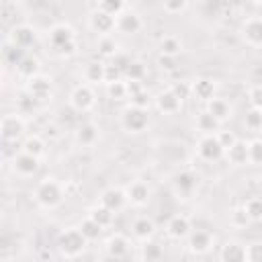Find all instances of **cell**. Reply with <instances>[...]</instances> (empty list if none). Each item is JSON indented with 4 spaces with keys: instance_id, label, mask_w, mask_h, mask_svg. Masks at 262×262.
<instances>
[{
    "instance_id": "cell-1",
    "label": "cell",
    "mask_w": 262,
    "mask_h": 262,
    "mask_svg": "<svg viewBox=\"0 0 262 262\" xmlns=\"http://www.w3.org/2000/svg\"><path fill=\"white\" fill-rule=\"evenodd\" d=\"M33 199L41 209H55L63 203L66 199V188L55 180V178H43L35 190H33Z\"/></svg>"
},
{
    "instance_id": "cell-2",
    "label": "cell",
    "mask_w": 262,
    "mask_h": 262,
    "mask_svg": "<svg viewBox=\"0 0 262 262\" xmlns=\"http://www.w3.org/2000/svg\"><path fill=\"white\" fill-rule=\"evenodd\" d=\"M86 244H88V239L84 237V233L78 227H68L57 237V250L63 258H78L86 250Z\"/></svg>"
},
{
    "instance_id": "cell-3",
    "label": "cell",
    "mask_w": 262,
    "mask_h": 262,
    "mask_svg": "<svg viewBox=\"0 0 262 262\" xmlns=\"http://www.w3.org/2000/svg\"><path fill=\"white\" fill-rule=\"evenodd\" d=\"M149 125V113L143 108H135V106H127L121 113V127L129 133H141L145 131Z\"/></svg>"
},
{
    "instance_id": "cell-4",
    "label": "cell",
    "mask_w": 262,
    "mask_h": 262,
    "mask_svg": "<svg viewBox=\"0 0 262 262\" xmlns=\"http://www.w3.org/2000/svg\"><path fill=\"white\" fill-rule=\"evenodd\" d=\"M47 39H49V45H51L57 53H61L66 47H70V45L76 43V31H74V27H70L68 23H57V25H53V27L49 29Z\"/></svg>"
},
{
    "instance_id": "cell-5",
    "label": "cell",
    "mask_w": 262,
    "mask_h": 262,
    "mask_svg": "<svg viewBox=\"0 0 262 262\" xmlns=\"http://www.w3.org/2000/svg\"><path fill=\"white\" fill-rule=\"evenodd\" d=\"M94 102H96V96H94V90L88 84H78L70 92V106L78 113L90 111L94 106Z\"/></svg>"
},
{
    "instance_id": "cell-6",
    "label": "cell",
    "mask_w": 262,
    "mask_h": 262,
    "mask_svg": "<svg viewBox=\"0 0 262 262\" xmlns=\"http://www.w3.org/2000/svg\"><path fill=\"white\" fill-rule=\"evenodd\" d=\"M25 133V119L20 113H8L0 121V135L4 141H16Z\"/></svg>"
},
{
    "instance_id": "cell-7",
    "label": "cell",
    "mask_w": 262,
    "mask_h": 262,
    "mask_svg": "<svg viewBox=\"0 0 262 262\" xmlns=\"http://www.w3.org/2000/svg\"><path fill=\"white\" fill-rule=\"evenodd\" d=\"M196 154H199L203 160L213 162V160H219V158L225 154V149L221 147L217 135H203V137L196 141Z\"/></svg>"
},
{
    "instance_id": "cell-8",
    "label": "cell",
    "mask_w": 262,
    "mask_h": 262,
    "mask_svg": "<svg viewBox=\"0 0 262 262\" xmlns=\"http://www.w3.org/2000/svg\"><path fill=\"white\" fill-rule=\"evenodd\" d=\"M88 27L94 31V33H98L100 37H106V35H111L115 29H117V18H113V16H108L106 12H102V10H92L90 12V16H88Z\"/></svg>"
},
{
    "instance_id": "cell-9",
    "label": "cell",
    "mask_w": 262,
    "mask_h": 262,
    "mask_svg": "<svg viewBox=\"0 0 262 262\" xmlns=\"http://www.w3.org/2000/svg\"><path fill=\"white\" fill-rule=\"evenodd\" d=\"M239 33H242V39L252 45V47H258L262 45V16H250L242 23L239 27Z\"/></svg>"
},
{
    "instance_id": "cell-10",
    "label": "cell",
    "mask_w": 262,
    "mask_h": 262,
    "mask_svg": "<svg viewBox=\"0 0 262 262\" xmlns=\"http://www.w3.org/2000/svg\"><path fill=\"white\" fill-rule=\"evenodd\" d=\"M25 90H27V94L33 96L35 100H47V98L51 96V90H53L51 78L39 74V76L27 80V88H25Z\"/></svg>"
},
{
    "instance_id": "cell-11",
    "label": "cell",
    "mask_w": 262,
    "mask_h": 262,
    "mask_svg": "<svg viewBox=\"0 0 262 262\" xmlns=\"http://www.w3.org/2000/svg\"><path fill=\"white\" fill-rule=\"evenodd\" d=\"M37 39V33L31 25H16L12 27L10 35H8V43H12L14 47H20V49H27L35 43Z\"/></svg>"
},
{
    "instance_id": "cell-12",
    "label": "cell",
    "mask_w": 262,
    "mask_h": 262,
    "mask_svg": "<svg viewBox=\"0 0 262 262\" xmlns=\"http://www.w3.org/2000/svg\"><path fill=\"white\" fill-rule=\"evenodd\" d=\"M125 194H127V201H129L131 205L143 207V205H147V201H149V196H151V190H149L147 182H143V180H133V182L127 184Z\"/></svg>"
},
{
    "instance_id": "cell-13",
    "label": "cell",
    "mask_w": 262,
    "mask_h": 262,
    "mask_svg": "<svg viewBox=\"0 0 262 262\" xmlns=\"http://www.w3.org/2000/svg\"><path fill=\"white\" fill-rule=\"evenodd\" d=\"M196 186H199V176L188 172V170L176 174L174 180H172V188H174V192L178 196H190Z\"/></svg>"
},
{
    "instance_id": "cell-14",
    "label": "cell",
    "mask_w": 262,
    "mask_h": 262,
    "mask_svg": "<svg viewBox=\"0 0 262 262\" xmlns=\"http://www.w3.org/2000/svg\"><path fill=\"white\" fill-rule=\"evenodd\" d=\"M190 231H192V227H190V219L186 215H172L166 223V233L172 239H184L190 235Z\"/></svg>"
},
{
    "instance_id": "cell-15",
    "label": "cell",
    "mask_w": 262,
    "mask_h": 262,
    "mask_svg": "<svg viewBox=\"0 0 262 262\" xmlns=\"http://www.w3.org/2000/svg\"><path fill=\"white\" fill-rule=\"evenodd\" d=\"M141 27H143L141 16L131 8H127L121 16H117V31L123 35H135L141 31Z\"/></svg>"
},
{
    "instance_id": "cell-16",
    "label": "cell",
    "mask_w": 262,
    "mask_h": 262,
    "mask_svg": "<svg viewBox=\"0 0 262 262\" xmlns=\"http://www.w3.org/2000/svg\"><path fill=\"white\" fill-rule=\"evenodd\" d=\"M211 248H213V235L209 231H205V229L190 231V235H188V250L192 254L201 256V254H207Z\"/></svg>"
},
{
    "instance_id": "cell-17",
    "label": "cell",
    "mask_w": 262,
    "mask_h": 262,
    "mask_svg": "<svg viewBox=\"0 0 262 262\" xmlns=\"http://www.w3.org/2000/svg\"><path fill=\"white\" fill-rule=\"evenodd\" d=\"M12 170H14L18 176H33V174H37V170H39V158L20 151V154H16V156L12 158Z\"/></svg>"
},
{
    "instance_id": "cell-18",
    "label": "cell",
    "mask_w": 262,
    "mask_h": 262,
    "mask_svg": "<svg viewBox=\"0 0 262 262\" xmlns=\"http://www.w3.org/2000/svg\"><path fill=\"white\" fill-rule=\"evenodd\" d=\"M125 203H127V194H125L123 188L111 186V188H106V190L100 192V205L106 207V209H111L113 213L121 211L125 207Z\"/></svg>"
},
{
    "instance_id": "cell-19",
    "label": "cell",
    "mask_w": 262,
    "mask_h": 262,
    "mask_svg": "<svg viewBox=\"0 0 262 262\" xmlns=\"http://www.w3.org/2000/svg\"><path fill=\"white\" fill-rule=\"evenodd\" d=\"M219 262H246V246L235 239L225 242L219 250Z\"/></svg>"
},
{
    "instance_id": "cell-20",
    "label": "cell",
    "mask_w": 262,
    "mask_h": 262,
    "mask_svg": "<svg viewBox=\"0 0 262 262\" xmlns=\"http://www.w3.org/2000/svg\"><path fill=\"white\" fill-rule=\"evenodd\" d=\"M182 106V100L168 88V90H162L158 96H156V108L162 113V115H174L178 113Z\"/></svg>"
},
{
    "instance_id": "cell-21",
    "label": "cell",
    "mask_w": 262,
    "mask_h": 262,
    "mask_svg": "<svg viewBox=\"0 0 262 262\" xmlns=\"http://www.w3.org/2000/svg\"><path fill=\"white\" fill-rule=\"evenodd\" d=\"M190 92L196 100L209 102L211 98H215V82L211 78H196L194 82H190Z\"/></svg>"
},
{
    "instance_id": "cell-22",
    "label": "cell",
    "mask_w": 262,
    "mask_h": 262,
    "mask_svg": "<svg viewBox=\"0 0 262 262\" xmlns=\"http://www.w3.org/2000/svg\"><path fill=\"white\" fill-rule=\"evenodd\" d=\"M194 127L196 131H201L203 135H217L221 131V123L209 113V111H201L194 117Z\"/></svg>"
},
{
    "instance_id": "cell-23",
    "label": "cell",
    "mask_w": 262,
    "mask_h": 262,
    "mask_svg": "<svg viewBox=\"0 0 262 262\" xmlns=\"http://www.w3.org/2000/svg\"><path fill=\"white\" fill-rule=\"evenodd\" d=\"M104 76H106V63L100 61H88L82 68V78L84 82L90 84H104Z\"/></svg>"
},
{
    "instance_id": "cell-24",
    "label": "cell",
    "mask_w": 262,
    "mask_h": 262,
    "mask_svg": "<svg viewBox=\"0 0 262 262\" xmlns=\"http://www.w3.org/2000/svg\"><path fill=\"white\" fill-rule=\"evenodd\" d=\"M131 231L139 242H149L154 237V233H156V223L149 217H137L131 223Z\"/></svg>"
},
{
    "instance_id": "cell-25",
    "label": "cell",
    "mask_w": 262,
    "mask_h": 262,
    "mask_svg": "<svg viewBox=\"0 0 262 262\" xmlns=\"http://www.w3.org/2000/svg\"><path fill=\"white\" fill-rule=\"evenodd\" d=\"M104 248H106V254H108L111 258H123V256H127V252H129V239H127L123 233H113V235L106 239Z\"/></svg>"
},
{
    "instance_id": "cell-26",
    "label": "cell",
    "mask_w": 262,
    "mask_h": 262,
    "mask_svg": "<svg viewBox=\"0 0 262 262\" xmlns=\"http://www.w3.org/2000/svg\"><path fill=\"white\" fill-rule=\"evenodd\" d=\"M98 141V127L94 123H82L76 129V143L82 147H92Z\"/></svg>"
},
{
    "instance_id": "cell-27",
    "label": "cell",
    "mask_w": 262,
    "mask_h": 262,
    "mask_svg": "<svg viewBox=\"0 0 262 262\" xmlns=\"http://www.w3.org/2000/svg\"><path fill=\"white\" fill-rule=\"evenodd\" d=\"M205 111H209L219 123H223V121H227V119L231 117V104H229L225 98H219V96L211 98V100L207 102V108H205Z\"/></svg>"
},
{
    "instance_id": "cell-28",
    "label": "cell",
    "mask_w": 262,
    "mask_h": 262,
    "mask_svg": "<svg viewBox=\"0 0 262 262\" xmlns=\"http://www.w3.org/2000/svg\"><path fill=\"white\" fill-rule=\"evenodd\" d=\"M225 156H227L229 164H233V166L248 164V162H250V158H248V143L237 139V141H235V143L225 151Z\"/></svg>"
},
{
    "instance_id": "cell-29",
    "label": "cell",
    "mask_w": 262,
    "mask_h": 262,
    "mask_svg": "<svg viewBox=\"0 0 262 262\" xmlns=\"http://www.w3.org/2000/svg\"><path fill=\"white\" fill-rule=\"evenodd\" d=\"M16 72H18V76L25 78V80H31V78L39 76V74H41V72H39V59L33 57V55H25V57L16 63Z\"/></svg>"
},
{
    "instance_id": "cell-30",
    "label": "cell",
    "mask_w": 262,
    "mask_h": 262,
    "mask_svg": "<svg viewBox=\"0 0 262 262\" xmlns=\"http://www.w3.org/2000/svg\"><path fill=\"white\" fill-rule=\"evenodd\" d=\"M160 53L162 55H170V57H178L182 53V41L176 35H164L160 39Z\"/></svg>"
},
{
    "instance_id": "cell-31",
    "label": "cell",
    "mask_w": 262,
    "mask_h": 262,
    "mask_svg": "<svg viewBox=\"0 0 262 262\" xmlns=\"http://www.w3.org/2000/svg\"><path fill=\"white\" fill-rule=\"evenodd\" d=\"M145 74H147V66L141 59H131L123 78H125V82H141L145 78Z\"/></svg>"
},
{
    "instance_id": "cell-32",
    "label": "cell",
    "mask_w": 262,
    "mask_h": 262,
    "mask_svg": "<svg viewBox=\"0 0 262 262\" xmlns=\"http://www.w3.org/2000/svg\"><path fill=\"white\" fill-rule=\"evenodd\" d=\"M23 151L41 160V158L45 156V141H43L39 135H29V137L23 141Z\"/></svg>"
},
{
    "instance_id": "cell-33",
    "label": "cell",
    "mask_w": 262,
    "mask_h": 262,
    "mask_svg": "<svg viewBox=\"0 0 262 262\" xmlns=\"http://www.w3.org/2000/svg\"><path fill=\"white\" fill-rule=\"evenodd\" d=\"M88 217L92 219V221H96L102 229L104 227H108L111 223H113V219H115V213L111 211V209H106V207H102V205H98V207H94V209H90V213H88Z\"/></svg>"
},
{
    "instance_id": "cell-34",
    "label": "cell",
    "mask_w": 262,
    "mask_h": 262,
    "mask_svg": "<svg viewBox=\"0 0 262 262\" xmlns=\"http://www.w3.org/2000/svg\"><path fill=\"white\" fill-rule=\"evenodd\" d=\"M96 49L102 57H117V51H119V43L115 41L113 35H106V37H100L98 43H96Z\"/></svg>"
},
{
    "instance_id": "cell-35",
    "label": "cell",
    "mask_w": 262,
    "mask_h": 262,
    "mask_svg": "<svg viewBox=\"0 0 262 262\" xmlns=\"http://www.w3.org/2000/svg\"><path fill=\"white\" fill-rule=\"evenodd\" d=\"M78 229L84 233V237H86L88 242L98 239V237H100V233H102V227H100L96 221H92L90 217L82 219V221H80V225H78Z\"/></svg>"
},
{
    "instance_id": "cell-36",
    "label": "cell",
    "mask_w": 262,
    "mask_h": 262,
    "mask_svg": "<svg viewBox=\"0 0 262 262\" xmlns=\"http://www.w3.org/2000/svg\"><path fill=\"white\" fill-rule=\"evenodd\" d=\"M98 10L106 12L113 18H117L127 10V4L123 0H102V2H98Z\"/></svg>"
},
{
    "instance_id": "cell-37",
    "label": "cell",
    "mask_w": 262,
    "mask_h": 262,
    "mask_svg": "<svg viewBox=\"0 0 262 262\" xmlns=\"http://www.w3.org/2000/svg\"><path fill=\"white\" fill-rule=\"evenodd\" d=\"M244 209H246L250 221H262V196H250L244 203Z\"/></svg>"
},
{
    "instance_id": "cell-38",
    "label": "cell",
    "mask_w": 262,
    "mask_h": 262,
    "mask_svg": "<svg viewBox=\"0 0 262 262\" xmlns=\"http://www.w3.org/2000/svg\"><path fill=\"white\" fill-rule=\"evenodd\" d=\"M106 94H108L111 100H123V98H129L127 82H125V80H119V82L106 84Z\"/></svg>"
},
{
    "instance_id": "cell-39",
    "label": "cell",
    "mask_w": 262,
    "mask_h": 262,
    "mask_svg": "<svg viewBox=\"0 0 262 262\" xmlns=\"http://www.w3.org/2000/svg\"><path fill=\"white\" fill-rule=\"evenodd\" d=\"M141 256H143L147 262H156V260L162 258V246H160L158 242H154V239L143 242V246H141Z\"/></svg>"
},
{
    "instance_id": "cell-40",
    "label": "cell",
    "mask_w": 262,
    "mask_h": 262,
    "mask_svg": "<svg viewBox=\"0 0 262 262\" xmlns=\"http://www.w3.org/2000/svg\"><path fill=\"white\" fill-rule=\"evenodd\" d=\"M244 125L250 129V131H258L262 129V111L258 108H250L244 117Z\"/></svg>"
},
{
    "instance_id": "cell-41",
    "label": "cell",
    "mask_w": 262,
    "mask_h": 262,
    "mask_svg": "<svg viewBox=\"0 0 262 262\" xmlns=\"http://www.w3.org/2000/svg\"><path fill=\"white\" fill-rule=\"evenodd\" d=\"M229 223H231L233 227H246V225L250 223V217H248V213H246L244 205H242V207L231 209V213H229Z\"/></svg>"
},
{
    "instance_id": "cell-42",
    "label": "cell",
    "mask_w": 262,
    "mask_h": 262,
    "mask_svg": "<svg viewBox=\"0 0 262 262\" xmlns=\"http://www.w3.org/2000/svg\"><path fill=\"white\" fill-rule=\"evenodd\" d=\"M188 2L186 0H166L164 4H162V8H164V12H168V14H182L184 10H188Z\"/></svg>"
},
{
    "instance_id": "cell-43",
    "label": "cell",
    "mask_w": 262,
    "mask_h": 262,
    "mask_svg": "<svg viewBox=\"0 0 262 262\" xmlns=\"http://www.w3.org/2000/svg\"><path fill=\"white\" fill-rule=\"evenodd\" d=\"M2 53H4V59H6L8 63H14V66L25 57L23 49H20V47H14V45H12V43H8V41H6V45H4V51H2Z\"/></svg>"
},
{
    "instance_id": "cell-44",
    "label": "cell",
    "mask_w": 262,
    "mask_h": 262,
    "mask_svg": "<svg viewBox=\"0 0 262 262\" xmlns=\"http://www.w3.org/2000/svg\"><path fill=\"white\" fill-rule=\"evenodd\" d=\"M246 262H262V242L246 244Z\"/></svg>"
},
{
    "instance_id": "cell-45",
    "label": "cell",
    "mask_w": 262,
    "mask_h": 262,
    "mask_svg": "<svg viewBox=\"0 0 262 262\" xmlns=\"http://www.w3.org/2000/svg\"><path fill=\"white\" fill-rule=\"evenodd\" d=\"M248 158L252 164H262V139H252L248 143Z\"/></svg>"
},
{
    "instance_id": "cell-46",
    "label": "cell",
    "mask_w": 262,
    "mask_h": 262,
    "mask_svg": "<svg viewBox=\"0 0 262 262\" xmlns=\"http://www.w3.org/2000/svg\"><path fill=\"white\" fill-rule=\"evenodd\" d=\"M248 98H250V104H252V108H258V111H262V84H256V86H252V88H250V92H248Z\"/></svg>"
},
{
    "instance_id": "cell-47",
    "label": "cell",
    "mask_w": 262,
    "mask_h": 262,
    "mask_svg": "<svg viewBox=\"0 0 262 262\" xmlns=\"http://www.w3.org/2000/svg\"><path fill=\"white\" fill-rule=\"evenodd\" d=\"M129 100H131V106H135V108L147 111V106H149V94H147V90H141V92L133 94Z\"/></svg>"
},
{
    "instance_id": "cell-48",
    "label": "cell",
    "mask_w": 262,
    "mask_h": 262,
    "mask_svg": "<svg viewBox=\"0 0 262 262\" xmlns=\"http://www.w3.org/2000/svg\"><path fill=\"white\" fill-rule=\"evenodd\" d=\"M123 80V70L117 68L115 63H106V76H104V84H113Z\"/></svg>"
},
{
    "instance_id": "cell-49",
    "label": "cell",
    "mask_w": 262,
    "mask_h": 262,
    "mask_svg": "<svg viewBox=\"0 0 262 262\" xmlns=\"http://www.w3.org/2000/svg\"><path fill=\"white\" fill-rule=\"evenodd\" d=\"M180 100H184V98H188V96H192V92H190V82H176L172 88H170Z\"/></svg>"
},
{
    "instance_id": "cell-50",
    "label": "cell",
    "mask_w": 262,
    "mask_h": 262,
    "mask_svg": "<svg viewBox=\"0 0 262 262\" xmlns=\"http://www.w3.org/2000/svg\"><path fill=\"white\" fill-rule=\"evenodd\" d=\"M217 139H219V143H221V147H223L225 151L237 141V137H235L233 131H219V133H217Z\"/></svg>"
},
{
    "instance_id": "cell-51",
    "label": "cell",
    "mask_w": 262,
    "mask_h": 262,
    "mask_svg": "<svg viewBox=\"0 0 262 262\" xmlns=\"http://www.w3.org/2000/svg\"><path fill=\"white\" fill-rule=\"evenodd\" d=\"M158 66L162 68V70H176V57H170V55H158Z\"/></svg>"
},
{
    "instance_id": "cell-52",
    "label": "cell",
    "mask_w": 262,
    "mask_h": 262,
    "mask_svg": "<svg viewBox=\"0 0 262 262\" xmlns=\"http://www.w3.org/2000/svg\"><path fill=\"white\" fill-rule=\"evenodd\" d=\"M141 90H145L141 82H127V92H129V98H131L133 94H137V92H141Z\"/></svg>"
},
{
    "instance_id": "cell-53",
    "label": "cell",
    "mask_w": 262,
    "mask_h": 262,
    "mask_svg": "<svg viewBox=\"0 0 262 262\" xmlns=\"http://www.w3.org/2000/svg\"><path fill=\"white\" fill-rule=\"evenodd\" d=\"M190 262H199V260H190Z\"/></svg>"
}]
</instances>
